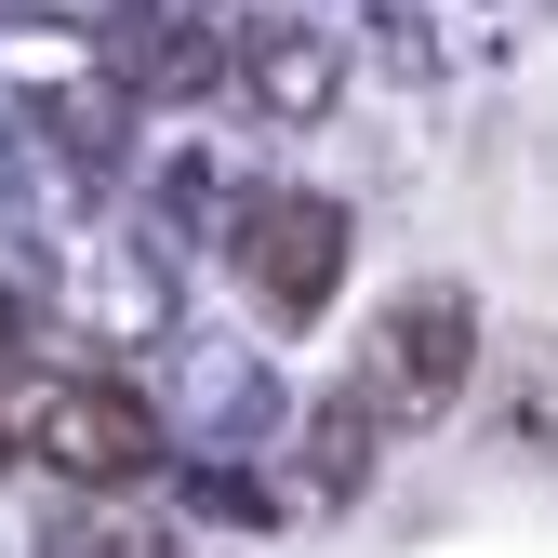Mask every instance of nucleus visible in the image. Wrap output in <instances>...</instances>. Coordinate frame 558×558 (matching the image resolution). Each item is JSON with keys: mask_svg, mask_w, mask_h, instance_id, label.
Masks as SVG:
<instances>
[{"mask_svg": "<svg viewBox=\"0 0 558 558\" xmlns=\"http://www.w3.org/2000/svg\"><path fill=\"white\" fill-rule=\"evenodd\" d=\"M0 452L53 465L66 493H133V478H160V412H147V386H120V373L14 360V373H0Z\"/></svg>", "mask_w": 558, "mask_h": 558, "instance_id": "f257e3e1", "label": "nucleus"}, {"mask_svg": "<svg viewBox=\"0 0 558 558\" xmlns=\"http://www.w3.org/2000/svg\"><path fill=\"white\" fill-rule=\"evenodd\" d=\"M465 373H478V306L452 293V279H412V293L373 319V345H360V373H345V399H360L386 439H412V426H439V412L465 399Z\"/></svg>", "mask_w": 558, "mask_h": 558, "instance_id": "f03ea898", "label": "nucleus"}, {"mask_svg": "<svg viewBox=\"0 0 558 558\" xmlns=\"http://www.w3.org/2000/svg\"><path fill=\"white\" fill-rule=\"evenodd\" d=\"M227 253H240V293H253L266 332H319L332 293H345L360 227H345V199H319V186H266V199H240V240Z\"/></svg>", "mask_w": 558, "mask_h": 558, "instance_id": "7ed1b4c3", "label": "nucleus"}, {"mask_svg": "<svg viewBox=\"0 0 558 558\" xmlns=\"http://www.w3.org/2000/svg\"><path fill=\"white\" fill-rule=\"evenodd\" d=\"M53 293H66V319L94 345H173V240L66 214L53 227Z\"/></svg>", "mask_w": 558, "mask_h": 558, "instance_id": "20e7f679", "label": "nucleus"}, {"mask_svg": "<svg viewBox=\"0 0 558 558\" xmlns=\"http://www.w3.org/2000/svg\"><path fill=\"white\" fill-rule=\"evenodd\" d=\"M227 81L266 107V120H319L345 94V40L306 27V14H227Z\"/></svg>", "mask_w": 558, "mask_h": 558, "instance_id": "39448f33", "label": "nucleus"}, {"mask_svg": "<svg viewBox=\"0 0 558 558\" xmlns=\"http://www.w3.org/2000/svg\"><path fill=\"white\" fill-rule=\"evenodd\" d=\"M173 412H186V452H214V465L279 439V386L240 360V345H173Z\"/></svg>", "mask_w": 558, "mask_h": 558, "instance_id": "423d86ee", "label": "nucleus"}, {"mask_svg": "<svg viewBox=\"0 0 558 558\" xmlns=\"http://www.w3.org/2000/svg\"><path fill=\"white\" fill-rule=\"evenodd\" d=\"M373 452H386V426L360 399H306V426L279 439V519H332V506H360V478H373Z\"/></svg>", "mask_w": 558, "mask_h": 558, "instance_id": "0eeeda50", "label": "nucleus"}, {"mask_svg": "<svg viewBox=\"0 0 558 558\" xmlns=\"http://www.w3.org/2000/svg\"><path fill=\"white\" fill-rule=\"evenodd\" d=\"M40 558H186V532L133 519L120 493H81V506H53V519H40Z\"/></svg>", "mask_w": 558, "mask_h": 558, "instance_id": "6e6552de", "label": "nucleus"}, {"mask_svg": "<svg viewBox=\"0 0 558 558\" xmlns=\"http://www.w3.org/2000/svg\"><path fill=\"white\" fill-rule=\"evenodd\" d=\"M493 439L506 452H558V332H519V360H506V386H493Z\"/></svg>", "mask_w": 558, "mask_h": 558, "instance_id": "1a4fd4ad", "label": "nucleus"}, {"mask_svg": "<svg viewBox=\"0 0 558 558\" xmlns=\"http://www.w3.org/2000/svg\"><path fill=\"white\" fill-rule=\"evenodd\" d=\"M186 519H279V478H253V465H214V452H186Z\"/></svg>", "mask_w": 558, "mask_h": 558, "instance_id": "9d476101", "label": "nucleus"}, {"mask_svg": "<svg viewBox=\"0 0 558 558\" xmlns=\"http://www.w3.org/2000/svg\"><path fill=\"white\" fill-rule=\"evenodd\" d=\"M27 332H40V293H14V279H0V373L27 360Z\"/></svg>", "mask_w": 558, "mask_h": 558, "instance_id": "9b49d317", "label": "nucleus"}, {"mask_svg": "<svg viewBox=\"0 0 558 558\" xmlns=\"http://www.w3.org/2000/svg\"><path fill=\"white\" fill-rule=\"evenodd\" d=\"M0 465H14V452H0Z\"/></svg>", "mask_w": 558, "mask_h": 558, "instance_id": "f8f14e48", "label": "nucleus"}]
</instances>
